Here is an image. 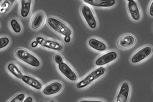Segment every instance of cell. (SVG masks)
<instances>
[{
  "mask_svg": "<svg viewBox=\"0 0 153 102\" xmlns=\"http://www.w3.org/2000/svg\"><path fill=\"white\" fill-rule=\"evenodd\" d=\"M105 70V69L102 66L96 68L76 84L77 88L81 89L88 85L103 75Z\"/></svg>",
  "mask_w": 153,
  "mask_h": 102,
  "instance_id": "obj_1",
  "label": "cell"
},
{
  "mask_svg": "<svg viewBox=\"0 0 153 102\" xmlns=\"http://www.w3.org/2000/svg\"><path fill=\"white\" fill-rule=\"evenodd\" d=\"M15 54L19 58L34 67H39L40 62L38 58L27 50L18 48L15 51Z\"/></svg>",
  "mask_w": 153,
  "mask_h": 102,
  "instance_id": "obj_2",
  "label": "cell"
},
{
  "mask_svg": "<svg viewBox=\"0 0 153 102\" xmlns=\"http://www.w3.org/2000/svg\"><path fill=\"white\" fill-rule=\"evenodd\" d=\"M48 24L59 33L65 35L70 36L71 34L70 28L60 20L53 17H48L47 20Z\"/></svg>",
  "mask_w": 153,
  "mask_h": 102,
  "instance_id": "obj_3",
  "label": "cell"
},
{
  "mask_svg": "<svg viewBox=\"0 0 153 102\" xmlns=\"http://www.w3.org/2000/svg\"><path fill=\"white\" fill-rule=\"evenodd\" d=\"M153 50L150 46H144L139 50L132 56L131 60L134 63L139 62L149 57L152 53Z\"/></svg>",
  "mask_w": 153,
  "mask_h": 102,
  "instance_id": "obj_4",
  "label": "cell"
},
{
  "mask_svg": "<svg viewBox=\"0 0 153 102\" xmlns=\"http://www.w3.org/2000/svg\"><path fill=\"white\" fill-rule=\"evenodd\" d=\"M81 11L89 26L92 28H95L97 22L91 8L88 5H84L81 7Z\"/></svg>",
  "mask_w": 153,
  "mask_h": 102,
  "instance_id": "obj_5",
  "label": "cell"
},
{
  "mask_svg": "<svg viewBox=\"0 0 153 102\" xmlns=\"http://www.w3.org/2000/svg\"><path fill=\"white\" fill-rule=\"evenodd\" d=\"M36 41L42 45L53 50L59 51L63 47L62 45L60 43L53 40L46 39L42 37H37Z\"/></svg>",
  "mask_w": 153,
  "mask_h": 102,
  "instance_id": "obj_6",
  "label": "cell"
},
{
  "mask_svg": "<svg viewBox=\"0 0 153 102\" xmlns=\"http://www.w3.org/2000/svg\"><path fill=\"white\" fill-rule=\"evenodd\" d=\"M130 92V86L127 82L122 84L116 97L115 102H127Z\"/></svg>",
  "mask_w": 153,
  "mask_h": 102,
  "instance_id": "obj_7",
  "label": "cell"
},
{
  "mask_svg": "<svg viewBox=\"0 0 153 102\" xmlns=\"http://www.w3.org/2000/svg\"><path fill=\"white\" fill-rule=\"evenodd\" d=\"M117 56V54L116 52H108L98 58L95 61V64L97 66L106 64L115 59Z\"/></svg>",
  "mask_w": 153,
  "mask_h": 102,
  "instance_id": "obj_8",
  "label": "cell"
},
{
  "mask_svg": "<svg viewBox=\"0 0 153 102\" xmlns=\"http://www.w3.org/2000/svg\"><path fill=\"white\" fill-rule=\"evenodd\" d=\"M58 67L60 71L68 78L72 81H75L77 76L74 70L67 64L65 62L59 64Z\"/></svg>",
  "mask_w": 153,
  "mask_h": 102,
  "instance_id": "obj_9",
  "label": "cell"
},
{
  "mask_svg": "<svg viewBox=\"0 0 153 102\" xmlns=\"http://www.w3.org/2000/svg\"><path fill=\"white\" fill-rule=\"evenodd\" d=\"M128 1V9L131 17L135 21L139 20L141 18V13L137 3L134 0Z\"/></svg>",
  "mask_w": 153,
  "mask_h": 102,
  "instance_id": "obj_10",
  "label": "cell"
},
{
  "mask_svg": "<svg viewBox=\"0 0 153 102\" xmlns=\"http://www.w3.org/2000/svg\"><path fill=\"white\" fill-rule=\"evenodd\" d=\"M63 87L62 84L59 81L52 82L44 89L43 93L46 95H51L56 94L60 92Z\"/></svg>",
  "mask_w": 153,
  "mask_h": 102,
  "instance_id": "obj_11",
  "label": "cell"
},
{
  "mask_svg": "<svg viewBox=\"0 0 153 102\" xmlns=\"http://www.w3.org/2000/svg\"><path fill=\"white\" fill-rule=\"evenodd\" d=\"M134 37L131 35H126L121 37L118 41V45L119 47L125 48L131 47L135 42Z\"/></svg>",
  "mask_w": 153,
  "mask_h": 102,
  "instance_id": "obj_12",
  "label": "cell"
},
{
  "mask_svg": "<svg viewBox=\"0 0 153 102\" xmlns=\"http://www.w3.org/2000/svg\"><path fill=\"white\" fill-rule=\"evenodd\" d=\"M45 18L44 13L42 11L36 13L33 17L31 22L32 28L38 29L44 23Z\"/></svg>",
  "mask_w": 153,
  "mask_h": 102,
  "instance_id": "obj_13",
  "label": "cell"
},
{
  "mask_svg": "<svg viewBox=\"0 0 153 102\" xmlns=\"http://www.w3.org/2000/svg\"><path fill=\"white\" fill-rule=\"evenodd\" d=\"M86 3L93 6L100 7H110L114 5V0H84Z\"/></svg>",
  "mask_w": 153,
  "mask_h": 102,
  "instance_id": "obj_14",
  "label": "cell"
},
{
  "mask_svg": "<svg viewBox=\"0 0 153 102\" xmlns=\"http://www.w3.org/2000/svg\"><path fill=\"white\" fill-rule=\"evenodd\" d=\"M22 80L24 82L37 89H42V85L41 83L35 78L27 75H23Z\"/></svg>",
  "mask_w": 153,
  "mask_h": 102,
  "instance_id": "obj_15",
  "label": "cell"
},
{
  "mask_svg": "<svg viewBox=\"0 0 153 102\" xmlns=\"http://www.w3.org/2000/svg\"><path fill=\"white\" fill-rule=\"evenodd\" d=\"M21 3V15L23 17H27L29 15L31 10L32 0H22Z\"/></svg>",
  "mask_w": 153,
  "mask_h": 102,
  "instance_id": "obj_16",
  "label": "cell"
},
{
  "mask_svg": "<svg viewBox=\"0 0 153 102\" xmlns=\"http://www.w3.org/2000/svg\"><path fill=\"white\" fill-rule=\"evenodd\" d=\"M90 47L99 51H103L106 49V46L102 41L94 38H91L89 41Z\"/></svg>",
  "mask_w": 153,
  "mask_h": 102,
  "instance_id": "obj_17",
  "label": "cell"
},
{
  "mask_svg": "<svg viewBox=\"0 0 153 102\" xmlns=\"http://www.w3.org/2000/svg\"><path fill=\"white\" fill-rule=\"evenodd\" d=\"M8 70L14 76L18 78H22V74L16 65L13 63L9 64L7 66Z\"/></svg>",
  "mask_w": 153,
  "mask_h": 102,
  "instance_id": "obj_18",
  "label": "cell"
},
{
  "mask_svg": "<svg viewBox=\"0 0 153 102\" xmlns=\"http://www.w3.org/2000/svg\"><path fill=\"white\" fill-rule=\"evenodd\" d=\"M10 25L12 29L15 32L18 33L21 32L22 27L17 20L15 19H12L10 21Z\"/></svg>",
  "mask_w": 153,
  "mask_h": 102,
  "instance_id": "obj_19",
  "label": "cell"
},
{
  "mask_svg": "<svg viewBox=\"0 0 153 102\" xmlns=\"http://www.w3.org/2000/svg\"><path fill=\"white\" fill-rule=\"evenodd\" d=\"M25 97L24 93L19 94L11 99L9 102H22Z\"/></svg>",
  "mask_w": 153,
  "mask_h": 102,
  "instance_id": "obj_20",
  "label": "cell"
},
{
  "mask_svg": "<svg viewBox=\"0 0 153 102\" xmlns=\"http://www.w3.org/2000/svg\"><path fill=\"white\" fill-rule=\"evenodd\" d=\"M9 38L6 37H2L0 38V49H1L6 47L9 43Z\"/></svg>",
  "mask_w": 153,
  "mask_h": 102,
  "instance_id": "obj_21",
  "label": "cell"
},
{
  "mask_svg": "<svg viewBox=\"0 0 153 102\" xmlns=\"http://www.w3.org/2000/svg\"><path fill=\"white\" fill-rule=\"evenodd\" d=\"M54 58L55 62L59 64L63 62V58L62 56L59 54H56L54 56Z\"/></svg>",
  "mask_w": 153,
  "mask_h": 102,
  "instance_id": "obj_22",
  "label": "cell"
},
{
  "mask_svg": "<svg viewBox=\"0 0 153 102\" xmlns=\"http://www.w3.org/2000/svg\"><path fill=\"white\" fill-rule=\"evenodd\" d=\"M7 1H6L2 4L1 7V12H5L9 8L10 4Z\"/></svg>",
  "mask_w": 153,
  "mask_h": 102,
  "instance_id": "obj_23",
  "label": "cell"
},
{
  "mask_svg": "<svg viewBox=\"0 0 153 102\" xmlns=\"http://www.w3.org/2000/svg\"><path fill=\"white\" fill-rule=\"evenodd\" d=\"M79 102H105V101L99 100L85 99L80 101Z\"/></svg>",
  "mask_w": 153,
  "mask_h": 102,
  "instance_id": "obj_24",
  "label": "cell"
},
{
  "mask_svg": "<svg viewBox=\"0 0 153 102\" xmlns=\"http://www.w3.org/2000/svg\"><path fill=\"white\" fill-rule=\"evenodd\" d=\"M149 13L151 16H153V0L150 6L149 9Z\"/></svg>",
  "mask_w": 153,
  "mask_h": 102,
  "instance_id": "obj_25",
  "label": "cell"
},
{
  "mask_svg": "<svg viewBox=\"0 0 153 102\" xmlns=\"http://www.w3.org/2000/svg\"><path fill=\"white\" fill-rule=\"evenodd\" d=\"M33 98L30 96L27 97L24 100L23 102H33Z\"/></svg>",
  "mask_w": 153,
  "mask_h": 102,
  "instance_id": "obj_26",
  "label": "cell"
},
{
  "mask_svg": "<svg viewBox=\"0 0 153 102\" xmlns=\"http://www.w3.org/2000/svg\"><path fill=\"white\" fill-rule=\"evenodd\" d=\"M64 41L66 43L69 42L71 41V37L70 36H65L64 38Z\"/></svg>",
  "mask_w": 153,
  "mask_h": 102,
  "instance_id": "obj_27",
  "label": "cell"
},
{
  "mask_svg": "<svg viewBox=\"0 0 153 102\" xmlns=\"http://www.w3.org/2000/svg\"><path fill=\"white\" fill-rule=\"evenodd\" d=\"M38 44V43L36 41H33L31 44V46L33 47H36Z\"/></svg>",
  "mask_w": 153,
  "mask_h": 102,
  "instance_id": "obj_28",
  "label": "cell"
},
{
  "mask_svg": "<svg viewBox=\"0 0 153 102\" xmlns=\"http://www.w3.org/2000/svg\"><path fill=\"white\" fill-rule=\"evenodd\" d=\"M51 102H55L54 101H51Z\"/></svg>",
  "mask_w": 153,
  "mask_h": 102,
  "instance_id": "obj_29",
  "label": "cell"
},
{
  "mask_svg": "<svg viewBox=\"0 0 153 102\" xmlns=\"http://www.w3.org/2000/svg\"></svg>",
  "mask_w": 153,
  "mask_h": 102,
  "instance_id": "obj_30",
  "label": "cell"
}]
</instances>
